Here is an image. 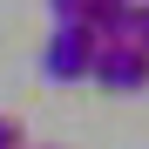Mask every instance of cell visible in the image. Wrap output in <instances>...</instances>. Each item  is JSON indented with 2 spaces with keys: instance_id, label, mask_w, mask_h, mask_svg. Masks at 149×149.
Returning <instances> with one entry per match:
<instances>
[{
  "instance_id": "6da1fadb",
  "label": "cell",
  "mask_w": 149,
  "mask_h": 149,
  "mask_svg": "<svg viewBox=\"0 0 149 149\" xmlns=\"http://www.w3.org/2000/svg\"><path fill=\"white\" fill-rule=\"evenodd\" d=\"M88 81H102L109 95H142L149 88V47L142 41H95Z\"/></svg>"
},
{
  "instance_id": "7a4b0ae2",
  "label": "cell",
  "mask_w": 149,
  "mask_h": 149,
  "mask_svg": "<svg viewBox=\"0 0 149 149\" xmlns=\"http://www.w3.org/2000/svg\"><path fill=\"white\" fill-rule=\"evenodd\" d=\"M88 61H95V34L81 20H54L41 47V74L47 81H88Z\"/></svg>"
},
{
  "instance_id": "3957f363",
  "label": "cell",
  "mask_w": 149,
  "mask_h": 149,
  "mask_svg": "<svg viewBox=\"0 0 149 149\" xmlns=\"http://www.w3.org/2000/svg\"><path fill=\"white\" fill-rule=\"evenodd\" d=\"M136 14L142 0H81V27L95 41H136Z\"/></svg>"
},
{
  "instance_id": "277c9868",
  "label": "cell",
  "mask_w": 149,
  "mask_h": 149,
  "mask_svg": "<svg viewBox=\"0 0 149 149\" xmlns=\"http://www.w3.org/2000/svg\"><path fill=\"white\" fill-rule=\"evenodd\" d=\"M0 149H27V136H20V122H14V115H0Z\"/></svg>"
},
{
  "instance_id": "5b68a950",
  "label": "cell",
  "mask_w": 149,
  "mask_h": 149,
  "mask_svg": "<svg viewBox=\"0 0 149 149\" xmlns=\"http://www.w3.org/2000/svg\"><path fill=\"white\" fill-rule=\"evenodd\" d=\"M47 14L54 20H81V0H47Z\"/></svg>"
},
{
  "instance_id": "8992f818",
  "label": "cell",
  "mask_w": 149,
  "mask_h": 149,
  "mask_svg": "<svg viewBox=\"0 0 149 149\" xmlns=\"http://www.w3.org/2000/svg\"><path fill=\"white\" fill-rule=\"evenodd\" d=\"M136 41L149 47V0H142V14H136Z\"/></svg>"
}]
</instances>
